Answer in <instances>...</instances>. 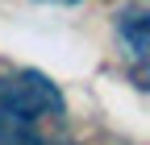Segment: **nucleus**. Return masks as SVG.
<instances>
[{
	"label": "nucleus",
	"mask_w": 150,
	"mask_h": 145,
	"mask_svg": "<svg viewBox=\"0 0 150 145\" xmlns=\"http://www.w3.org/2000/svg\"><path fill=\"white\" fill-rule=\"evenodd\" d=\"M46 4H75V0H46Z\"/></svg>",
	"instance_id": "nucleus-4"
},
{
	"label": "nucleus",
	"mask_w": 150,
	"mask_h": 145,
	"mask_svg": "<svg viewBox=\"0 0 150 145\" xmlns=\"http://www.w3.org/2000/svg\"><path fill=\"white\" fill-rule=\"evenodd\" d=\"M0 145H38V137L29 133V124L0 116Z\"/></svg>",
	"instance_id": "nucleus-3"
},
{
	"label": "nucleus",
	"mask_w": 150,
	"mask_h": 145,
	"mask_svg": "<svg viewBox=\"0 0 150 145\" xmlns=\"http://www.w3.org/2000/svg\"><path fill=\"white\" fill-rule=\"evenodd\" d=\"M38 145H42V141H38Z\"/></svg>",
	"instance_id": "nucleus-5"
},
{
	"label": "nucleus",
	"mask_w": 150,
	"mask_h": 145,
	"mask_svg": "<svg viewBox=\"0 0 150 145\" xmlns=\"http://www.w3.org/2000/svg\"><path fill=\"white\" fill-rule=\"evenodd\" d=\"M150 8H146V0H134V4H125L121 13H117V33L125 38V46H129V58H134L138 66L146 62V54H150V38H146V17Z\"/></svg>",
	"instance_id": "nucleus-2"
},
{
	"label": "nucleus",
	"mask_w": 150,
	"mask_h": 145,
	"mask_svg": "<svg viewBox=\"0 0 150 145\" xmlns=\"http://www.w3.org/2000/svg\"><path fill=\"white\" fill-rule=\"evenodd\" d=\"M63 112V91L59 83H50L42 70H13L0 75V116L21 120V124H38L46 116Z\"/></svg>",
	"instance_id": "nucleus-1"
}]
</instances>
